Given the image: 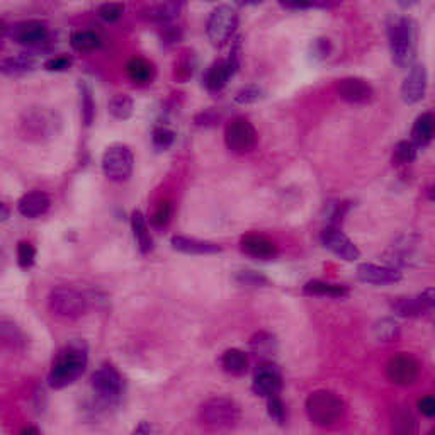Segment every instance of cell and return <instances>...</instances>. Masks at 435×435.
Returning <instances> with one entry per match:
<instances>
[{
  "mask_svg": "<svg viewBox=\"0 0 435 435\" xmlns=\"http://www.w3.org/2000/svg\"><path fill=\"white\" fill-rule=\"evenodd\" d=\"M174 140H175V133L172 130H168L167 126H157L155 130H153L152 141L157 150L170 148V146L174 145Z\"/></svg>",
  "mask_w": 435,
  "mask_h": 435,
  "instance_id": "39",
  "label": "cell"
},
{
  "mask_svg": "<svg viewBox=\"0 0 435 435\" xmlns=\"http://www.w3.org/2000/svg\"><path fill=\"white\" fill-rule=\"evenodd\" d=\"M7 36H9V26L0 19V48L3 46V39H6Z\"/></svg>",
  "mask_w": 435,
  "mask_h": 435,
  "instance_id": "54",
  "label": "cell"
},
{
  "mask_svg": "<svg viewBox=\"0 0 435 435\" xmlns=\"http://www.w3.org/2000/svg\"><path fill=\"white\" fill-rule=\"evenodd\" d=\"M417 146L411 141L403 140L398 141L393 148V163L395 165H408L417 159Z\"/></svg>",
  "mask_w": 435,
  "mask_h": 435,
  "instance_id": "37",
  "label": "cell"
},
{
  "mask_svg": "<svg viewBox=\"0 0 435 435\" xmlns=\"http://www.w3.org/2000/svg\"><path fill=\"white\" fill-rule=\"evenodd\" d=\"M434 131H435L434 114L432 112H423L422 116H418L414 127H411L410 141L417 146V148H425V146L432 141Z\"/></svg>",
  "mask_w": 435,
  "mask_h": 435,
  "instance_id": "24",
  "label": "cell"
},
{
  "mask_svg": "<svg viewBox=\"0 0 435 435\" xmlns=\"http://www.w3.org/2000/svg\"><path fill=\"white\" fill-rule=\"evenodd\" d=\"M126 72L130 80L138 85L150 84V82L153 80V77H155V69H153L152 63L145 58L130 60L126 65Z\"/></svg>",
  "mask_w": 435,
  "mask_h": 435,
  "instance_id": "29",
  "label": "cell"
},
{
  "mask_svg": "<svg viewBox=\"0 0 435 435\" xmlns=\"http://www.w3.org/2000/svg\"><path fill=\"white\" fill-rule=\"evenodd\" d=\"M427 69L425 65L410 66V72L401 85V99L405 104H417L425 97L427 92Z\"/></svg>",
  "mask_w": 435,
  "mask_h": 435,
  "instance_id": "16",
  "label": "cell"
},
{
  "mask_svg": "<svg viewBox=\"0 0 435 435\" xmlns=\"http://www.w3.org/2000/svg\"><path fill=\"white\" fill-rule=\"evenodd\" d=\"M123 12H125V7H123V3H118V2L103 3V6L99 7V10H97L99 17L106 22L119 21L123 16Z\"/></svg>",
  "mask_w": 435,
  "mask_h": 435,
  "instance_id": "41",
  "label": "cell"
},
{
  "mask_svg": "<svg viewBox=\"0 0 435 435\" xmlns=\"http://www.w3.org/2000/svg\"><path fill=\"white\" fill-rule=\"evenodd\" d=\"M281 389H283V376L276 364L265 361L257 366L252 382V391L255 395L262 398H271V396L279 395Z\"/></svg>",
  "mask_w": 435,
  "mask_h": 435,
  "instance_id": "13",
  "label": "cell"
},
{
  "mask_svg": "<svg viewBox=\"0 0 435 435\" xmlns=\"http://www.w3.org/2000/svg\"><path fill=\"white\" fill-rule=\"evenodd\" d=\"M182 0H162L148 10V19L159 24H168L179 17L182 10Z\"/></svg>",
  "mask_w": 435,
  "mask_h": 435,
  "instance_id": "26",
  "label": "cell"
},
{
  "mask_svg": "<svg viewBox=\"0 0 435 435\" xmlns=\"http://www.w3.org/2000/svg\"><path fill=\"white\" fill-rule=\"evenodd\" d=\"M420 245H422V240L417 235L400 236L386 250V262L393 267H410L415 262H420Z\"/></svg>",
  "mask_w": 435,
  "mask_h": 435,
  "instance_id": "10",
  "label": "cell"
},
{
  "mask_svg": "<svg viewBox=\"0 0 435 435\" xmlns=\"http://www.w3.org/2000/svg\"><path fill=\"white\" fill-rule=\"evenodd\" d=\"M172 247L182 254L189 255H209L221 252V247L218 243L204 242V240L189 238V236H172Z\"/></svg>",
  "mask_w": 435,
  "mask_h": 435,
  "instance_id": "23",
  "label": "cell"
},
{
  "mask_svg": "<svg viewBox=\"0 0 435 435\" xmlns=\"http://www.w3.org/2000/svg\"><path fill=\"white\" fill-rule=\"evenodd\" d=\"M435 306V291L434 287H427L417 296H405V298H396L391 303V310L398 317L403 318H420L430 314Z\"/></svg>",
  "mask_w": 435,
  "mask_h": 435,
  "instance_id": "11",
  "label": "cell"
},
{
  "mask_svg": "<svg viewBox=\"0 0 435 435\" xmlns=\"http://www.w3.org/2000/svg\"><path fill=\"white\" fill-rule=\"evenodd\" d=\"M306 415L313 425L332 427L344 418L345 405L335 393L318 389L306 398Z\"/></svg>",
  "mask_w": 435,
  "mask_h": 435,
  "instance_id": "3",
  "label": "cell"
},
{
  "mask_svg": "<svg viewBox=\"0 0 435 435\" xmlns=\"http://www.w3.org/2000/svg\"><path fill=\"white\" fill-rule=\"evenodd\" d=\"M19 340H21V333H19L16 325L7 323V321H0V342H2V345H10V347H14Z\"/></svg>",
  "mask_w": 435,
  "mask_h": 435,
  "instance_id": "46",
  "label": "cell"
},
{
  "mask_svg": "<svg viewBox=\"0 0 435 435\" xmlns=\"http://www.w3.org/2000/svg\"><path fill=\"white\" fill-rule=\"evenodd\" d=\"M359 281L374 286H386V284H395L401 281V272L395 267H382L376 264H361L357 267Z\"/></svg>",
  "mask_w": 435,
  "mask_h": 435,
  "instance_id": "20",
  "label": "cell"
},
{
  "mask_svg": "<svg viewBox=\"0 0 435 435\" xmlns=\"http://www.w3.org/2000/svg\"><path fill=\"white\" fill-rule=\"evenodd\" d=\"M420 364L411 355L400 354L391 357L386 364V376L393 384L411 386L418 380Z\"/></svg>",
  "mask_w": 435,
  "mask_h": 435,
  "instance_id": "12",
  "label": "cell"
},
{
  "mask_svg": "<svg viewBox=\"0 0 435 435\" xmlns=\"http://www.w3.org/2000/svg\"><path fill=\"white\" fill-rule=\"evenodd\" d=\"M35 258H36V250L31 243L28 242H21L17 247V262L21 267L28 269L35 264Z\"/></svg>",
  "mask_w": 435,
  "mask_h": 435,
  "instance_id": "45",
  "label": "cell"
},
{
  "mask_svg": "<svg viewBox=\"0 0 435 435\" xmlns=\"http://www.w3.org/2000/svg\"><path fill=\"white\" fill-rule=\"evenodd\" d=\"M262 97H264V92H262L260 87H257V85H247V87H242L235 94V103L247 106V104L258 103Z\"/></svg>",
  "mask_w": 435,
  "mask_h": 435,
  "instance_id": "40",
  "label": "cell"
},
{
  "mask_svg": "<svg viewBox=\"0 0 435 435\" xmlns=\"http://www.w3.org/2000/svg\"><path fill=\"white\" fill-rule=\"evenodd\" d=\"M170 218H172V204L168 201H162L157 209L153 211L152 216V223L155 224L157 228H163L170 223Z\"/></svg>",
  "mask_w": 435,
  "mask_h": 435,
  "instance_id": "44",
  "label": "cell"
},
{
  "mask_svg": "<svg viewBox=\"0 0 435 435\" xmlns=\"http://www.w3.org/2000/svg\"><path fill=\"white\" fill-rule=\"evenodd\" d=\"M92 389L100 401L112 405L118 403L125 389L121 374L109 364L100 366L96 373L92 374Z\"/></svg>",
  "mask_w": 435,
  "mask_h": 435,
  "instance_id": "8",
  "label": "cell"
},
{
  "mask_svg": "<svg viewBox=\"0 0 435 435\" xmlns=\"http://www.w3.org/2000/svg\"><path fill=\"white\" fill-rule=\"evenodd\" d=\"M242 2H258V0H242Z\"/></svg>",
  "mask_w": 435,
  "mask_h": 435,
  "instance_id": "58",
  "label": "cell"
},
{
  "mask_svg": "<svg viewBox=\"0 0 435 435\" xmlns=\"http://www.w3.org/2000/svg\"><path fill=\"white\" fill-rule=\"evenodd\" d=\"M131 228H133L134 240L138 243V249L141 254H148L153 247L152 235H150L148 227H146V220L141 211H134L131 215Z\"/></svg>",
  "mask_w": 435,
  "mask_h": 435,
  "instance_id": "30",
  "label": "cell"
},
{
  "mask_svg": "<svg viewBox=\"0 0 435 435\" xmlns=\"http://www.w3.org/2000/svg\"><path fill=\"white\" fill-rule=\"evenodd\" d=\"M335 89L337 94L340 96V99L354 104L367 103V100L373 99L374 96L373 85L359 77H345L342 80L337 82Z\"/></svg>",
  "mask_w": 435,
  "mask_h": 435,
  "instance_id": "17",
  "label": "cell"
},
{
  "mask_svg": "<svg viewBox=\"0 0 435 435\" xmlns=\"http://www.w3.org/2000/svg\"><path fill=\"white\" fill-rule=\"evenodd\" d=\"M35 69H36V60L28 55L9 56V58L0 60V73L10 75V77L29 73Z\"/></svg>",
  "mask_w": 435,
  "mask_h": 435,
  "instance_id": "25",
  "label": "cell"
},
{
  "mask_svg": "<svg viewBox=\"0 0 435 435\" xmlns=\"http://www.w3.org/2000/svg\"><path fill=\"white\" fill-rule=\"evenodd\" d=\"M133 99L130 96H126V94H116L107 104V109L112 118L121 119V121H125V119L133 114Z\"/></svg>",
  "mask_w": 435,
  "mask_h": 435,
  "instance_id": "36",
  "label": "cell"
},
{
  "mask_svg": "<svg viewBox=\"0 0 435 435\" xmlns=\"http://www.w3.org/2000/svg\"><path fill=\"white\" fill-rule=\"evenodd\" d=\"M393 430L396 434H414L415 432V418L408 410L401 408L396 410L393 417Z\"/></svg>",
  "mask_w": 435,
  "mask_h": 435,
  "instance_id": "38",
  "label": "cell"
},
{
  "mask_svg": "<svg viewBox=\"0 0 435 435\" xmlns=\"http://www.w3.org/2000/svg\"><path fill=\"white\" fill-rule=\"evenodd\" d=\"M17 209L24 218H39L50 209V197L41 190H33L19 199Z\"/></svg>",
  "mask_w": 435,
  "mask_h": 435,
  "instance_id": "22",
  "label": "cell"
},
{
  "mask_svg": "<svg viewBox=\"0 0 435 435\" xmlns=\"http://www.w3.org/2000/svg\"><path fill=\"white\" fill-rule=\"evenodd\" d=\"M235 72L227 60L215 62L204 73V87L209 92H220L227 87L230 78L233 77Z\"/></svg>",
  "mask_w": 435,
  "mask_h": 435,
  "instance_id": "21",
  "label": "cell"
},
{
  "mask_svg": "<svg viewBox=\"0 0 435 435\" xmlns=\"http://www.w3.org/2000/svg\"><path fill=\"white\" fill-rule=\"evenodd\" d=\"M179 75H181L182 78H187V77H190V75H193V72H194V65L193 63H190V58L189 56H186V58L182 60L181 63H179Z\"/></svg>",
  "mask_w": 435,
  "mask_h": 435,
  "instance_id": "52",
  "label": "cell"
},
{
  "mask_svg": "<svg viewBox=\"0 0 435 435\" xmlns=\"http://www.w3.org/2000/svg\"><path fill=\"white\" fill-rule=\"evenodd\" d=\"M206 2H216V0H206Z\"/></svg>",
  "mask_w": 435,
  "mask_h": 435,
  "instance_id": "59",
  "label": "cell"
},
{
  "mask_svg": "<svg viewBox=\"0 0 435 435\" xmlns=\"http://www.w3.org/2000/svg\"><path fill=\"white\" fill-rule=\"evenodd\" d=\"M418 410L420 414L425 417H434L435 415V400L434 396H423L418 400Z\"/></svg>",
  "mask_w": 435,
  "mask_h": 435,
  "instance_id": "50",
  "label": "cell"
},
{
  "mask_svg": "<svg viewBox=\"0 0 435 435\" xmlns=\"http://www.w3.org/2000/svg\"><path fill=\"white\" fill-rule=\"evenodd\" d=\"M153 432H157V429L146 422H141V425L134 429V434H153Z\"/></svg>",
  "mask_w": 435,
  "mask_h": 435,
  "instance_id": "53",
  "label": "cell"
},
{
  "mask_svg": "<svg viewBox=\"0 0 435 435\" xmlns=\"http://www.w3.org/2000/svg\"><path fill=\"white\" fill-rule=\"evenodd\" d=\"M230 63V66L233 69V72L236 73V70L240 69V63H242V37H236L233 46H231V53L230 58L227 60Z\"/></svg>",
  "mask_w": 435,
  "mask_h": 435,
  "instance_id": "48",
  "label": "cell"
},
{
  "mask_svg": "<svg viewBox=\"0 0 435 435\" xmlns=\"http://www.w3.org/2000/svg\"><path fill=\"white\" fill-rule=\"evenodd\" d=\"M48 36H50V31H48L46 24H43L41 21H24L9 28L10 39L22 46H41L46 43Z\"/></svg>",
  "mask_w": 435,
  "mask_h": 435,
  "instance_id": "14",
  "label": "cell"
},
{
  "mask_svg": "<svg viewBox=\"0 0 435 435\" xmlns=\"http://www.w3.org/2000/svg\"><path fill=\"white\" fill-rule=\"evenodd\" d=\"M396 3L401 7H411L414 3H417V0H396Z\"/></svg>",
  "mask_w": 435,
  "mask_h": 435,
  "instance_id": "56",
  "label": "cell"
},
{
  "mask_svg": "<svg viewBox=\"0 0 435 435\" xmlns=\"http://www.w3.org/2000/svg\"><path fill=\"white\" fill-rule=\"evenodd\" d=\"M70 44L78 53H91L103 46V37L94 31H77L70 37Z\"/></svg>",
  "mask_w": 435,
  "mask_h": 435,
  "instance_id": "32",
  "label": "cell"
},
{
  "mask_svg": "<svg viewBox=\"0 0 435 435\" xmlns=\"http://www.w3.org/2000/svg\"><path fill=\"white\" fill-rule=\"evenodd\" d=\"M56 125H58L56 116L46 109H35V111L26 112V118L22 119V127H24L26 134L36 138L51 136Z\"/></svg>",
  "mask_w": 435,
  "mask_h": 435,
  "instance_id": "18",
  "label": "cell"
},
{
  "mask_svg": "<svg viewBox=\"0 0 435 435\" xmlns=\"http://www.w3.org/2000/svg\"><path fill=\"white\" fill-rule=\"evenodd\" d=\"M373 333L380 342H395L400 339L401 328L398 321H395L393 318H381L374 323Z\"/></svg>",
  "mask_w": 435,
  "mask_h": 435,
  "instance_id": "34",
  "label": "cell"
},
{
  "mask_svg": "<svg viewBox=\"0 0 435 435\" xmlns=\"http://www.w3.org/2000/svg\"><path fill=\"white\" fill-rule=\"evenodd\" d=\"M250 350L258 359H269L277 352V339L269 332H258L250 339Z\"/></svg>",
  "mask_w": 435,
  "mask_h": 435,
  "instance_id": "31",
  "label": "cell"
},
{
  "mask_svg": "<svg viewBox=\"0 0 435 435\" xmlns=\"http://www.w3.org/2000/svg\"><path fill=\"white\" fill-rule=\"evenodd\" d=\"M267 414L272 422L283 425L284 420H286V408H284V403L281 401L279 395L267 398Z\"/></svg>",
  "mask_w": 435,
  "mask_h": 435,
  "instance_id": "43",
  "label": "cell"
},
{
  "mask_svg": "<svg viewBox=\"0 0 435 435\" xmlns=\"http://www.w3.org/2000/svg\"><path fill=\"white\" fill-rule=\"evenodd\" d=\"M85 367H87V348H85V345L80 342L66 345L65 348L58 352L53 366H51L50 376H48L50 386L55 389L66 388L84 374Z\"/></svg>",
  "mask_w": 435,
  "mask_h": 435,
  "instance_id": "1",
  "label": "cell"
},
{
  "mask_svg": "<svg viewBox=\"0 0 435 435\" xmlns=\"http://www.w3.org/2000/svg\"><path fill=\"white\" fill-rule=\"evenodd\" d=\"M238 26V14L231 6H218L206 22V35L213 46H224L231 39Z\"/></svg>",
  "mask_w": 435,
  "mask_h": 435,
  "instance_id": "6",
  "label": "cell"
},
{
  "mask_svg": "<svg viewBox=\"0 0 435 435\" xmlns=\"http://www.w3.org/2000/svg\"><path fill=\"white\" fill-rule=\"evenodd\" d=\"M78 92H80V111L82 119H84L85 126H91L96 118V103H94L92 87L85 80L78 82Z\"/></svg>",
  "mask_w": 435,
  "mask_h": 435,
  "instance_id": "33",
  "label": "cell"
},
{
  "mask_svg": "<svg viewBox=\"0 0 435 435\" xmlns=\"http://www.w3.org/2000/svg\"><path fill=\"white\" fill-rule=\"evenodd\" d=\"M281 6L287 10H305V9H335L342 3V0H279Z\"/></svg>",
  "mask_w": 435,
  "mask_h": 435,
  "instance_id": "35",
  "label": "cell"
},
{
  "mask_svg": "<svg viewBox=\"0 0 435 435\" xmlns=\"http://www.w3.org/2000/svg\"><path fill=\"white\" fill-rule=\"evenodd\" d=\"M24 434H39V430L37 429H26Z\"/></svg>",
  "mask_w": 435,
  "mask_h": 435,
  "instance_id": "57",
  "label": "cell"
},
{
  "mask_svg": "<svg viewBox=\"0 0 435 435\" xmlns=\"http://www.w3.org/2000/svg\"><path fill=\"white\" fill-rule=\"evenodd\" d=\"M330 51H332V44L325 37H320V39L313 41V44H311V55H313L314 60H325L330 55Z\"/></svg>",
  "mask_w": 435,
  "mask_h": 435,
  "instance_id": "47",
  "label": "cell"
},
{
  "mask_svg": "<svg viewBox=\"0 0 435 435\" xmlns=\"http://www.w3.org/2000/svg\"><path fill=\"white\" fill-rule=\"evenodd\" d=\"M240 249H242L243 254L249 255V257L260 258V260H271V258H276L277 254H279L277 245L272 240L257 233L242 236V240H240Z\"/></svg>",
  "mask_w": 435,
  "mask_h": 435,
  "instance_id": "19",
  "label": "cell"
},
{
  "mask_svg": "<svg viewBox=\"0 0 435 435\" xmlns=\"http://www.w3.org/2000/svg\"><path fill=\"white\" fill-rule=\"evenodd\" d=\"M48 306L56 318L73 321L78 320L87 311V299L72 287H56L50 292Z\"/></svg>",
  "mask_w": 435,
  "mask_h": 435,
  "instance_id": "5",
  "label": "cell"
},
{
  "mask_svg": "<svg viewBox=\"0 0 435 435\" xmlns=\"http://www.w3.org/2000/svg\"><path fill=\"white\" fill-rule=\"evenodd\" d=\"M257 131L252 123L245 118H233L224 130V141L228 150L238 155L250 153L257 145Z\"/></svg>",
  "mask_w": 435,
  "mask_h": 435,
  "instance_id": "9",
  "label": "cell"
},
{
  "mask_svg": "<svg viewBox=\"0 0 435 435\" xmlns=\"http://www.w3.org/2000/svg\"><path fill=\"white\" fill-rule=\"evenodd\" d=\"M240 408L233 400L216 396L209 398L201 405L199 408V420L202 425L211 427V429H233L236 423L240 422Z\"/></svg>",
  "mask_w": 435,
  "mask_h": 435,
  "instance_id": "4",
  "label": "cell"
},
{
  "mask_svg": "<svg viewBox=\"0 0 435 435\" xmlns=\"http://www.w3.org/2000/svg\"><path fill=\"white\" fill-rule=\"evenodd\" d=\"M221 367L231 376H242L249 371V357L240 348H228L221 355Z\"/></svg>",
  "mask_w": 435,
  "mask_h": 435,
  "instance_id": "27",
  "label": "cell"
},
{
  "mask_svg": "<svg viewBox=\"0 0 435 435\" xmlns=\"http://www.w3.org/2000/svg\"><path fill=\"white\" fill-rule=\"evenodd\" d=\"M9 216H10V209L7 208V204H3V202L0 201V223L9 220Z\"/></svg>",
  "mask_w": 435,
  "mask_h": 435,
  "instance_id": "55",
  "label": "cell"
},
{
  "mask_svg": "<svg viewBox=\"0 0 435 435\" xmlns=\"http://www.w3.org/2000/svg\"><path fill=\"white\" fill-rule=\"evenodd\" d=\"M134 167L133 152L126 145L109 146L103 155V172L109 181L125 182L131 177Z\"/></svg>",
  "mask_w": 435,
  "mask_h": 435,
  "instance_id": "7",
  "label": "cell"
},
{
  "mask_svg": "<svg viewBox=\"0 0 435 435\" xmlns=\"http://www.w3.org/2000/svg\"><path fill=\"white\" fill-rule=\"evenodd\" d=\"M236 281H238L242 286H252V287L267 286L269 284L267 277L255 271H240L238 274H236Z\"/></svg>",
  "mask_w": 435,
  "mask_h": 435,
  "instance_id": "42",
  "label": "cell"
},
{
  "mask_svg": "<svg viewBox=\"0 0 435 435\" xmlns=\"http://www.w3.org/2000/svg\"><path fill=\"white\" fill-rule=\"evenodd\" d=\"M303 292L308 296H325V298H345L348 294L347 286L344 284L326 283V281H310L303 287Z\"/></svg>",
  "mask_w": 435,
  "mask_h": 435,
  "instance_id": "28",
  "label": "cell"
},
{
  "mask_svg": "<svg viewBox=\"0 0 435 435\" xmlns=\"http://www.w3.org/2000/svg\"><path fill=\"white\" fill-rule=\"evenodd\" d=\"M70 66H72V58H69V56H58V58L46 62L44 69L50 70V72H63V70L70 69Z\"/></svg>",
  "mask_w": 435,
  "mask_h": 435,
  "instance_id": "49",
  "label": "cell"
},
{
  "mask_svg": "<svg viewBox=\"0 0 435 435\" xmlns=\"http://www.w3.org/2000/svg\"><path fill=\"white\" fill-rule=\"evenodd\" d=\"M389 50L393 63L400 69H408L417 56L418 26L411 17H400L389 26Z\"/></svg>",
  "mask_w": 435,
  "mask_h": 435,
  "instance_id": "2",
  "label": "cell"
},
{
  "mask_svg": "<svg viewBox=\"0 0 435 435\" xmlns=\"http://www.w3.org/2000/svg\"><path fill=\"white\" fill-rule=\"evenodd\" d=\"M321 243L325 245V249H328L330 252L347 262H354L361 257V252L354 245V242L337 227H326L321 231Z\"/></svg>",
  "mask_w": 435,
  "mask_h": 435,
  "instance_id": "15",
  "label": "cell"
},
{
  "mask_svg": "<svg viewBox=\"0 0 435 435\" xmlns=\"http://www.w3.org/2000/svg\"><path fill=\"white\" fill-rule=\"evenodd\" d=\"M218 114L213 111H204L201 114L196 116V125L197 126H213L218 123Z\"/></svg>",
  "mask_w": 435,
  "mask_h": 435,
  "instance_id": "51",
  "label": "cell"
}]
</instances>
